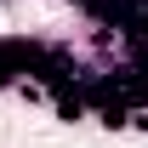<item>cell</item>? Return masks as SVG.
I'll return each instance as SVG.
<instances>
[{
    "label": "cell",
    "instance_id": "1",
    "mask_svg": "<svg viewBox=\"0 0 148 148\" xmlns=\"http://www.w3.org/2000/svg\"><path fill=\"white\" fill-rule=\"evenodd\" d=\"M137 125H143V131H148V114H137Z\"/></svg>",
    "mask_w": 148,
    "mask_h": 148
}]
</instances>
